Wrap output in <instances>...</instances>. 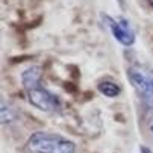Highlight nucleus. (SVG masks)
I'll return each mask as SVG.
<instances>
[{
	"label": "nucleus",
	"mask_w": 153,
	"mask_h": 153,
	"mask_svg": "<svg viewBox=\"0 0 153 153\" xmlns=\"http://www.w3.org/2000/svg\"><path fill=\"white\" fill-rule=\"evenodd\" d=\"M127 79L137 91L143 106L147 111H153V68L135 64L127 70Z\"/></svg>",
	"instance_id": "obj_3"
},
{
	"label": "nucleus",
	"mask_w": 153,
	"mask_h": 153,
	"mask_svg": "<svg viewBox=\"0 0 153 153\" xmlns=\"http://www.w3.org/2000/svg\"><path fill=\"white\" fill-rule=\"evenodd\" d=\"M97 88H99V91H100L103 96H106V97H109V99H114V97H117V96L120 94V86H118L115 82H111V80H103V82H100Z\"/></svg>",
	"instance_id": "obj_5"
},
{
	"label": "nucleus",
	"mask_w": 153,
	"mask_h": 153,
	"mask_svg": "<svg viewBox=\"0 0 153 153\" xmlns=\"http://www.w3.org/2000/svg\"><path fill=\"white\" fill-rule=\"evenodd\" d=\"M150 129H152V135H153V123H152V126H150Z\"/></svg>",
	"instance_id": "obj_9"
},
{
	"label": "nucleus",
	"mask_w": 153,
	"mask_h": 153,
	"mask_svg": "<svg viewBox=\"0 0 153 153\" xmlns=\"http://www.w3.org/2000/svg\"><path fill=\"white\" fill-rule=\"evenodd\" d=\"M11 120H12V109L9 108V105H8V108H6V100L2 99V123L6 124V123H9Z\"/></svg>",
	"instance_id": "obj_6"
},
{
	"label": "nucleus",
	"mask_w": 153,
	"mask_h": 153,
	"mask_svg": "<svg viewBox=\"0 0 153 153\" xmlns=\"http://www.w3.org/2000/svg\"><path fill=\"white\" fill-rule=\"evenodd\" d=\"M41 79H42V68L38 65H32V67L26 68L21 74V82H23L29 102L32 103V106L38 108L39 111L46 112L56 111L61 105L59 99L41 85Z\"/></svg>",
	"instance_id": "obj_1"
},
{
	"label": "nucleus",
	"mask_w": 153,
	"mask_h": 153,
	"mask_svg": "<svg viewBox=\"0 0 153 153\" xmlns=\"http://www.w3.org/2000/svg\"><path fill=\"white\" fill-rule=\"evenodd\" d=\"M106 26L111 30L112 36L123 46H132L135 42V32L130 27V23L126 18H112L109 15L103 17Z\"/></svg>",
	"instance_id": "obj_4"
},
{
	"label": "nucleus",
	"mask_w": 153,
	"mask_h": 153,
	"mask_svg": "<svg viewBox=\"0 0 153 153\" xmlns=\"http://www.w3.org/2000/svg\"><path fill=\"white\" fill-rule=\"evenodd\" d=\"M147 3H149V5H150V6L153 8V0H147Z\"/></svg>",
	"instance_id": "obj_8"
},
{
	"label": "nucleus",
	"mask_w": 153,
	"mask_h": 153,
	"mask_svg": "<svg viewBox=\"0 0 153 153\" xmlns=\"http://www.w3.org/2000/svg\"><path fill=\"white\" fill-rule=\"evenodd\" d=\"M138 153H153L149 147H146V146H141L140 147V150H138Z\"/></svg>",
	"instance_id": "obj_7"
},
{
	"label": "nucleus",
	"mask_w": 153,
	"mask_h": 153,
	"mask_svg": "<svg viewBox=\"0 0 153 153\" xmlns=\"http://www.w3.org/2000/svg\"><path fill=\"white\" fill-rule=\"evenodd\" d=\"M26 149L30 153H76L73 141L50 132L32 134L26 143Z\"/></svg>",
	"instance_id": "obj_2"
}]
</instances>
